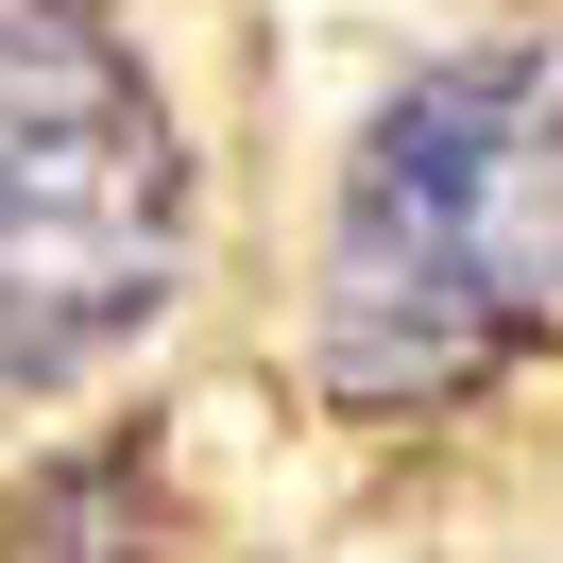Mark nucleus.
<instances>
[{
    "instance_id": "obj_1",
    "label": "nucleus",
    "mask_w": 563,
    "mask_h": 563,
    "mask_svg": "<svg viewBox=\"0 0 563 563\" xmlns=\"http://www.w3.org/2000/svg\"><path fill=\"white\" fill-rule=\"evenodd\" d=\"M563 342V35H461L342 137L308 256V393L444 427Z\"/></svg>"
},
{
    "instance_id": "obj_2",
    "label": "nucleus",
    "mask_w": 563,
    "mask_h": 563,
    "mask_svg": "<svg viewBox=\"0 0 563 563\" xmlns=\"http://www.w3.org/2000/svg\"><path fill=\"white\" fill-rule=\"evenodd\" d=\"M188 290V137L103 0H0V427L69 410Z\"/></svg>"
},
{
    "instance_id": "obj_3",
    "label": "nucleus",
    "mask_w": 563,
    "mask_h": 563,
    "mask_svg": "<svg viewBox=\"0 0 563 563\" xmlns=\"http://www.w3.org/2000/svg\"><path fill=\"white\" fill-rule=\"evenodd\" d=\"M35 563H154V495H137V461H103V478H69V495H52Z\"/></svg>"
}]
</instances>
